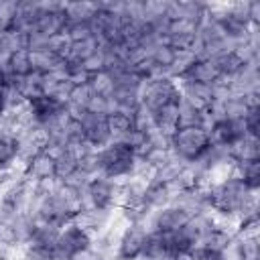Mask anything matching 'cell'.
<instances>
[{
	"label": "cell",
	"instance_id": "6",
	"mask_svg": "<svg viewBox=\"0 0 260 260\" xmlns=\"http://www.w3.org/2000/svg\"><path fill=\"white\" fill-rule=\"evenodd\" d=\"M26 112L35 126H51L67 112V104L59 102L49 93H39L26 102Z\"/></svg>",
	"mask_w": 260,
	"mask_h": 260
},
{
	"label": "cell",
	"instance_id": "20",
	"mask_svg": "<svg viewBox=\"0 0 260 260\" xmlns=\"http://www.w3.org/2000/svg\"><path fill=\"white\" fill-rule=\"evenodd\" d=\"M18 162V140L10 130H0V175L14 171Z\"/></svg>",
	"mask_w": 260,
	"mask_h": 260
},
{
	"label": "cell",
	"instance_id": "12",
	"mask_svg": "<svg viewBox=\"0 0 260 260\" xmlns=\"http://www.w3.org/2000/svg\"><path fill=\"white\" fill-rule=\"evenodd\" d=\"M77 116H79V120L83 124V138L91 148L100 150L102 146L112 142V134L108 130L106 116H95V114H89V112H79Z\"/></svg>",
	"mask_w": 260,
	"mask_h": 260
},
{
	"label": "cell",
	"instance_id": "14",
	"mask_svg": "<svg viewBox=\"0 0 260 260\" xmlns=\"http://www.w3.org/2000/svg\"><path fill=\"white\" fill-rule=\"evenodd\" d=\"M173 187L171 183L158 179V177H148V181L144 183V189H142V201L154 211V209H160L165 205H169L173 201Z\"/></svg>",
	"mask_w": 260,
	"mask_h": 260
},
{
	"label": "cell",
	"instance_id": "4",
	"mask_svg": "<svg viewBox=\"0 0 260 260\" xmlns=\"http://www.w3.org/2000/svg\"><path fill=\"white\" fill-rule=\"evenodd\" d=\"M83 193H85L87 205L98 211L110 213L118 207V181H112L104 175L89 177Z\"/></svg>",
	"mask_w": 260,
	"mask_h": 260
},
{
	"label": "cell",
	"instance_id": "2",
	"mask_svg": "<svg viewBox=\"0 0 260 260\" xmlns=\"http://www.w3.org/2000/svg\"><path fill=\"white\" fill-rule=\"evenodd\" d=\"M134 169L136 154L122 140H112L98 150V175L112 181H126L134 175Z\"/></svg>",
	"mask_w": 260,
	"mask_h": 260
},
{
	"label": "cell",
	"instance_id": "11",
	"mask_svg": "<svg viewBox=\"0 0 260 260\" xmlns=\"http://www.w3.org/2000/svg\"><path fill=\"white\" fill-rule=\"evenodd\" d=\"M211 61H213L217 73L221 75V79H228V81L234 79L236 75H240L246 67L256 65V61H250L238 47H230V49L217 53L215 57H211Z\"/></svg>",
	"mask_w": 260,
	"mask_h": 260
},
{
	"label": "cell",
	"instance_id": "23",
	"mask_svg": "<svg viewBox=\"0 0 260 260\" xmlns=\"http://www.w3.org/2000/svg\"><path fill=\"white\" fill-rule=\"evenodd\" d=\"M177 57H179V51H177L173 45L165 43V41H162V43H156V45L150 49V61H152L165 75L171 73V69H173ZM169 77H171V75H169Z\"/></svg>",
	"mask_w": 260,
	"mask_h": 260
},
{
	"label": "cell",
	"instance_id": "9",
	"mask_svg": "<svg viewBox=\"0 0 260 260\" xmlns=\"http://www.w3.org/2000/svg\"><path fill=\"white\" fill-rule=\"evenodd\" d=\"M207 132L211 138V144L223 150H232L240 140L246 138L242 122L230 120V118H215L207 124Z\"/></svg>",
	"mask_w": 260,
	"mask_h": 260
},
{
	"label": "cell",
	"instance_id": "28",
	"mask_svg": "<svg viewBox=\"0 0 260 260\" xmlns=\"http://www.w3.org/2000/svg\"><path fill=\"white\" fill-rule=\"evenodd\" d=\"M242 128L248 138H260V106H254L242 118Z\"/></svg>",
	"mask_w": 260,
	"mask_h": 260
},
{
	"label": "cell",
	"instance_id": "27",
	"mask_svg": "<svg viewBox=\"0 0 260 260\" xmlns=\"http://www.w3.org/2000/svg\"><path fill=\"white\" fill-rule=\"evenodd\" d=\"M89 87H91V91H93V95H102V98H110L112 95V91H114V87H116V83H114V77L110 75V73H106V71H100V73H93L91 77H89Z\"/></svg>",
	"mask_w": 260,
	"mask_h": 260
},
{
	"label": "cell",
	"instance_id": "21",
	"mask_svg": "<svg viewBox=\"0 0 260 260\" xmlns=\"http://www.w3.org/2000/svg\"><path fill=\"white\" fill-rule=\"evenodd\" d=\"M171 254V234L150 232L140 260H167Z\"/></svg>",
	"mask_w": 260,
	"mask_h": 260
},
{
	"label": "cell",
	"instance_id": "16",
	"mask_svg": "<svg viewBox=\"0 0 260 260\" xmlns=\"http://www.w3.org/2000/svg\"><path fill=\"white\" fill-rule=\"evenodd\" d=\"M20 171L28 183H43V181L55 179V158H51L45 152H39L28 162H24Z\"/></svg>",
	"mask_w": 260,
	"mask_h": 260
},
{
	"label": "cell",
	"instance_id": "31",
	"mask_svg": "<svg viewBox=\"0 0 260 260\" xmlns=\"http://www.w3.org/2000/svg\"><path fill=\"white\" fill-rule=\"evenodd\" d=\"M8 108H10V89L6 81H0V120L8 114Z\"/></svg>",
	"mask_w": 260,
	"mask_h": 260
},
{
	"label": "cell",
	"instance_id": "3",
	"mask_svg": "<svg viewBox=\"0 0 260 260\" xmlns=\"http://www.w3.org/2000/svg\"><path fill=\"white\" fill-rule=\"evenodd\" d=\"M179 102H181V87L169 75L148 79L140 87V108H144L148 114Z\"/></svg>",
	"mask_w": 260,
	"mask_h": 260
},
{
	"label": "cell",
	"instance_id": "19",
	"mask_svg": "<svg viewBox=\"0 0 260 260\" xmlns=\"http://www.w3.org/2000/svg\"><path fill=\"white\" fill-rule=\"evenodd\" d=\"M232 173L250 191L256 193L260 189V158H238L232 167Z\"/></svg>",
	"mask_w": 260,
	"mask_h": 260
},
{
	"label": "cell",
	"instance_id": "22",
	"mask_svg": "<svg viewBox=\"0 0 260 260\" xmlns=\"http://www.w3.org/2000/svg\"><path fill=\"white\" fill-rule=\"evenodd\" d=\"M106 124L112 134V140H120L126 132H130L134 128V112L114 108L110 114H106Z\"/></svg>",
	"mask_w": 260,
	"mask_h": 260
},
{
	"label": "cell",
	"instance_id": "30",
	"mask_svg": "<svg viewBox=\"0 0 260 260\" xmlns=\"http://www.w3.org/2000/svg\"><path fill=\"white\" fill-rule=\"evenodd\" d=\"M67 260H106V254L91 246V248H85V250H81V252L69 256Z\"/></svg>",
	"mask_w": 260,
	"mask_h": 260
},
{
	"label": "cell",
	"instance_id": "24",
	"mask_svg": "<svg viewBox=\"0 0 260 260\" xmlns=\"http://www.w3.org/2000/svg\"><path fill=\"white\" fill-rule=\"evenodd\" d=\"M102 49V43L98 37H89V39H83V41H75L69 45V51H67V61L71 63H83L85 59H89L91 55H95L98 51Z\"/></svg>",
	"mask_w": 260,
	"mask_h": 260
},
{
	"label": "cell",
	"instance_id": "18",
	"mask_svg": "<svg viewBox=\"0 0 260 260\" xmlns=\"http://www.w3.org/2000/svg\"><path fill=\"white\" fill-rule=\"evenodd\" d=\"M236 260H260V238L258 232L252 234H234L232 248Z\"/></svg>",
	"mask_w": 260,
	"mask_h": 260
},
{
	"label": "cell",
	"instance_id": "25",
	"mask_svg": "<svg viewBox=\"0 0 260 260\" xmlns=\"http://www.w3.org/2000/svg\"><path fill=\"white\" fill-rule=\"evenodd\" d=\"M95 8H98V2H65L63 4L67 22H89Z\"/></svg>",
	"mask_w": 260,
	"mask_h": 260
},
{
	"label": "cell",
	"instance_id": "17",
	"mask_svg": "<svg viewBox=\"0 0 260 260\" xmlns=\"http://www.w3.org/2000/svg\"><path fill=\"white\" fill-rule=\"evenodd\" d=\"M140 87L142 85H130V83H116L110 102L118 110L136 112L140 108Z\"/></svg>",
	"mask_w": 260,
	"mask_h": 260
},
{
	"label": "cell",
	"instance_id": "15",
	"mask_svg": "<svg viewBox=\"0 0 260 260\" xmlns=\"http://www.w3.org/2000/svg\"><path fill=\"white\" fill-rule=\"evenodd\" d=\"M2 71H4V77H10V79H26L30 75H35V65H32V55L28 49H18V51H12L4 65H2Z\"/></svg>",
	"mask_w": 260,
	"mask_h": 260
},
{
	"label": "cell",
	"instance_id": "29",
	"mask_svg": "<svg viewBox=\"0 0 260 260\" xmlns=\"http://www.w3.org/2000/svg\"><path fill=\"white\" fill-rule=\"evenodd\" d=\"M193 260H228V254L223 252H215V250H207L197 246L193 252Z\"/></svg>",
	"mask_w": 260,
	"mask_h": 260
},
{
	"label": "cell",
	"instance_id": "1",
	"mask_svg": "<svg viewBox=\"0 0 260 260\" xmlns=\"http://www.w3.org/2000/svg\"><path fill=\"white\" fill-rule=\"evenodd\" d=\"M211 148L207 126H181L171 134V154L183 165H199Z\"/></svg>",
	"mask_w": 260,
	"mask_h": 260
},
{
	"label": "cell",
	"instance_id": "13",
	"mask_svg": "<svg viewBox=\"0 0 260 260\" xmlns=\"http://www.w3.org/2000/svg\"><path fill=\"white\" fill-rule=\"evenodd\" d=\"M234 234H236V230L234 228H228V221L225 219L215 217L213 225L201 238L199 246L201 248H207V250H215V252L228 254V250L232 248V242H234Z\"/></svg>",
	"mask_w": 260,
	"mask_h": 260
},
{
	"label": "cell",
	"instance_id": "10",
	"mask_svg": "<svg viewBox=\"0 0 260 260\" xmlns=\"http://www.w3.org/2000/svg\"><path fill=\"white\" fill-rule=\"evenodd\" d=\"M175 81H179V83L215 85L217 81H221V75L217 73V69H215V65H213L211 59H207V57H195Z\"/></svg>",
	"mask_w": 260,
	"mask_h": 260
},
{
	"label": "cell",
	"instance_id": "8",
	"mask_svg": "<svg viewBox=\"0 0 260 260\" xmlns=\"http://www.w3.org/2000/svg\"><path fill=\"white\" fill-rule=\"evenodd\" d=\"M189 219H191L189 211H185L177 203H169V205H165L160 209H154L146 225H148L150 232H156V234H175Z\"/></svg>",
	"mask_w": 260,
	"mask_h": 260
},
{
	"label": "cell",
	"instance_id": "26",
	"mask_svg": "<svg viewBox=\"0 0 260 260\" xmlns=\"http://www.w3.org/2000/svg\"><path fill=\"white\" fill-rule=\"evenodd\" d=\"M77 171V156L67 148L65 152H61L55 158V179L57 181H65L67 177H71Z\"/></svg>",
	"mask_w": 260,
	"mask_h": 260
},
{
	"label": "cell",
	"instance_id": "5",
	"mask_svg": "<svg viewBox=\"0 0 260 260\" xmlns=\"http://www.w3.org/2000/svg\"><path fill=\"white\" fill-rule=\"evenodd\" d=\"M148 234L150 230L144 223H126L116 240L114 260H140Z\"/></svg>",
	"mask_w": 260,
	"mask_h": 260
},
{
	"label": "cell",
	"instance_id": "7",
	"mask_svg": "<svg viewBox=\"0 0 260 260\" xmlns=\"http://www.w3.org/2000/svg\"><path fill=\"white\" fill-rule=\"evenodd\" d=\"M91 246H93V236L87 230H83L81 225H77L75 221H69L59 230V236H57L59 260H67L69 256H73L85 248H91Z\"/></svg>",
	"mask_w": 260,
	"mask_h": 260
}]
</instances>
